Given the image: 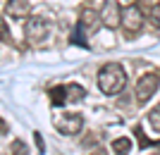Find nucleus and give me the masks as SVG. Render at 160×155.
<instances>
[{"mask_svg":"<svg viewBox=\"0 0 160 155\" xmlns=\"http://www.w3.org/2000/svg\"><path fill=\"white\" fill-rule=\"evenodd\" d=\"M127 86V72L120 62H108L98 69V88L105 95H117Z\"/></svg>","mask_w":160,"mask_h":155,"instance_id":"obj_1","label":"nucleus"},{"mask_svg":"<svg viewBox=\"0 0 160 155\" xmlns=\"http://www.w3.org/2000/svg\"><path fill=\"white\" fill-rule=\"evenodd\" d=\"M84 95H86V91L79 84H67V86H55L50 91V100H53V105H65V103L84 100Z\"/></svg>","mask_w":160,"mask_h":155,"instance_id":"obj_2","label":"nucleus"},{"mask_svg":"<svg viewBox=\"0 0 160 155\" xmlns=\"http://www.w3.org/2000/svg\"><path fill=\"white\" fill-rule=\"evenodd\" d=\"M50 34V24L46 19H41V17H31L27 19L24 24V36L29 38V43H41L43 38H48Z\"/></svg>","mask_w":160,"mask_h":155,"instance_id":"obj_3","label":"nucleus"},{"mask_svg":"<svg viewBox=\"0 0 160 155\" xmlns=\"http://www.w3.org/2000/svg\"><path fill=\"white\" fill-rule=\"evenodd\" d=\"M122 27L129 36L139 34L141 27H143V12L139 10V5H127L122 10Z\"/></svg>","mask_w":160,"mask_h":155,"instance_id":"obj_4","label":"nucleus"},{"mask_svg":"<svg viewBox=\"0 0 160 155\" xmlns=\"http://www.w3.org/2000/svg\"><path fill=\"white\" fill-rule=\"evenodd\" d=\"M158 84H160V76L158 74H153V72L141 74L139 81H136V98H139V103H146L148 98L158 91Z\"/></svg>","mask_w":160,"mask_h":155,"instance_id":"obj_5","label":"nucleus"},{"mask_svg":"<svg viewBox=\"0 0 160 155\" xmlns=\"http://www.w3.org/2000/svg\"><path fill=\"white\" fill-rule=\"evenodd\" d=\"M100 24L105 29H117L122 24V7L117 0H108L100 10Z\"/></svg>","mask_w":160,"mask_h":155,"instance_id":"obj_6","label":"nucleus"},{"mask_svg":"<svg viewBox=\"0 0 160 155\" xmlns=\"http://www.w3.org/2000/svg\"><path fill=\"white\" fill-rule=\"evenodd\" d=\"M55 129L65 136H72V134H79L81 127H84V117L81 115H72V112H67V115H60L58 119L53 122Z\"/></svg>","mask_w":160,"mask_h":155,"instance_id":"obj_7","label":"nucleus"},{"mask_svg":"<svg viewBox=\"0 0 160 155\" xmlns=\"http://www.w3.org/2000/svg\"><path fill=\"white\" fill-rule=\"evenodd\" d=\"M5 10H7V14H12V17H24V14H29V10H31V2H29V0H7Z\"/></svg>","mask_w":160,"mask_h":155,"instance_id":"obj_8","label":"nucleus"},{"mask_svg":"<svg viewBox=\"0 0 160 155\" xmlns=\"http://www.w3.org/2000/svg\"><path fill=\"white\" fill-rule=\"evenodd\" d=\"M112 153L115 155H127V153H132V138H127V136L115 138V141H112Z\"/></svg>","mask_w":160,"mask_h":155,"instance_id":"obj_9","label":"nucleus"},{"mask_svg":"<svg viewBox=\"0 0 160 155\" xmlns=\"http://www.w3.org/2000/svg\"><path fill=\"white\" fill-rule=\"evenodd\" d=\"M98 19H100V14H98V12H91L88 7H84V10H81V22H79V24L96 29V27H98Z\"/></svg>","mask_w":160,"mask_h":155,"instance_id":"obj_10","label":"nucleus"},{"mask_svg":"<svg viewBox=\"0 0 160 155\" xmlns=\"http://www.w3.org/2000/svg\"><path fill=\"white\" fill-rule=\"evenodd\" d=\"M148 124L153 131H160V105H155L151 112H148Z\"/></svg>","mask_w":160,"mask_h":155,"instance_id":"obj_11","label":"nucleus"},{"mask_svg":"<svg viewBox=\"0 0 160 155\" xmlns=\"http://www.w3.org/2000/svg\"><path fill=\"white\" fill-rule=\"evenodd\" d=\"M0 41L2 43H12V34H10V27H7V22L0 17Z\"/></svg>","mask_w":160,"mask_h":155,"instance_id":"obj_12","label":"nucleus"},{"mask_svg":"<svg viewBox=\"0 0 160 155\" xmlns=\"http://www.w3.org/2000/svg\"><path fill=\"white\" fill-rule=\"evenodd\" d=\"M12 155H29L27 153V146H24L22 141H14L12 143Z\"/></svg>","mask_w":160,"mask_h":155,"instance_id":"obj_13","label":"nucleus"},{"mask_svg":"<svg viewBox=\"0 0 160 155\" xmlns=\"http://www.w3.org/2000/svg\"><path fill=\"white\" fill-rule=\"evenodd\" d=\"M151 19H153L155 24H160V5H155L153 10H151Z\"/></svg>","mask_w":160,"mask_h":155,"instance_id":"obj_14","label":"nucleus"},{"mask_svg":"<svg viewBox=\"0 0 160 155\" xmlns=\"http://www.w3.org/2000/svg\"><path fill=\"white\" fill-rule=\"evenodd\" d=\"M5 129H7V124H5L2 119H0V134H5Z\"/></svg>","mask_w":160,"mask_h":155,"instance_id":"obj_15","label":"nucleus"},{"mask_svg":"<svg viewBox=\"0 0 160 155\" xmlns=\"http://www.w3.org/2000/svg\"><path fill=\"white\" fill-rule=\"evenodd\" d=\"M91 155H108V153H105V150H103V148H98V150H96V153H91Z\"/></svg>","mask_w":160,"mask_h":155,"instance_id":"obj_16","label":"nucleus"}]
</instances>
